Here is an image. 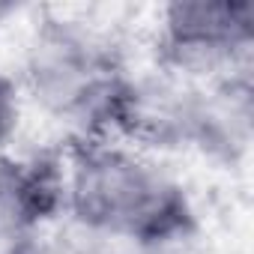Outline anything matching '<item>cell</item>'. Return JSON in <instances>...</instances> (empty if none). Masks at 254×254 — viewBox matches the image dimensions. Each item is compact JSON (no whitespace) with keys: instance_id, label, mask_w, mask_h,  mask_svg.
I'll return each mask as SVG.
<instances>
[{"instance_id":"5b68a950","label":"cell","mask_w":254,"mask_h":254,"mask_svg":"<svg viewBox=\"0 0 254 254\" xmlns=\"http://www.w3.org/2000/svg\"><path fill=\"white\" fill-rule=\"evenodd\" d=\"M15 123H18V87L12 84V78L0 72V150L12 138Z\"/></svg>"},{"instance_id":"7a4b0ae2","label":"cell","mask_w":254,"mask_h":254,"mask_svg":"<svg viewBox=\"0 0 254 254\" xmlns=\"http://www.w3.org/2000/svg\"><path fill=\"white\" fill-rule=\"evenodd\" d=\"M21 78L30 99L48 117L81 123L87 135H99L123 66L84 27L42 18L27 39Z\"/></svg>"},{"instance_id":"6da1fadb","label":"cell","mask_w":254,"mask_h":254,"mask_svg":"<svg viewBox=\"0 0 254 254\" xmlns=\"http://www.w3.org/2000/svg\"><path fill=\"white\" fill-rule=\"evenodd\" d=\"M63 209L102 239L162 248L194 233L197 215L186 189L144 150L84 135L63 174Z\"/></svg>"},{"instance_id":"3957f363","label":"cell","mask_w":254,"mask_h":254,"mask_svg":"<svg viewBox=\"0 0 254 254\" xmlns=\"http://www.w3.org/2000/svg\"><path fill=\"white\" fill-rule=\"evenodd\" d=\"M254 42L251 3L242 0H177L162 9L159 69L191 84H215L248 72Z\"/></svg>"},{"instance_id":"277c9868","label":"cell","mask_w":254,"mask_h":254,"mask_svg":"<svg viewBox=\"0 0 254 254\" xmlns=\"http://www.w3.org/2000/svg\"><path fill=\"white\" fill-rule=\"evenodd\" d=\"M60 206L54 168L0 150V254H39V227Z\"/></svg>"}]
</instances>
